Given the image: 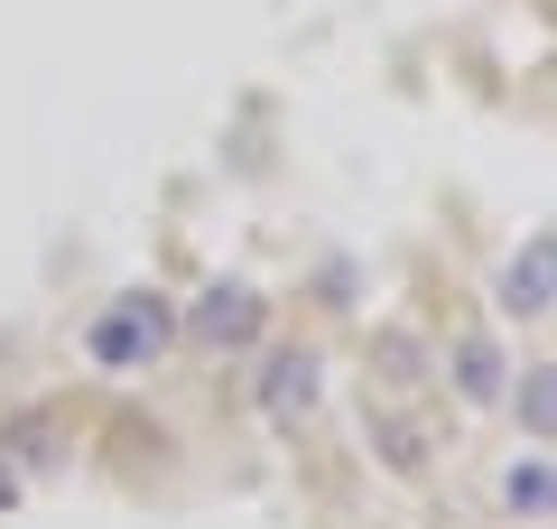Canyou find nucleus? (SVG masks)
Here are the masks:
<instances>
[{
	"label": "nucleus",
	"instance_id": "obj_1",
	"mask_svg": "<svg viewBox=\"0 0 557 529\" xmlns=\"http://www.w3.org/2000/svg\"><path fill=\"white\" fill-rule=\"evenodd\" d=\"M177 334V316H168V297L159 288H131V297H112V307L84 325V353H94L102 372H139L149 353Z\"/></svg>",
	"mask_w": 557,
	"mask_h": 529
},
{
	"label": "nucleus",
	"instance_id": "obj_2",
	"mask_svg": "<svg viewBox=\"0 0 557 529\" xmlns=\"http://www.w3.org/2000/svg\"><path fill=\"white\" fill-rule=\"evenodd\" d=\"M493 307L511 316V325H548V307H557V242H548V233H530L511 260H502Z\"/></svg>",
	"mask_w": 557,
	"mask_h": 529
},
{
	"label": "nucleus",
	"instance_id": "obj_3",
	"mask_svg": "<svg viewBox=\"0 0 557 529\" xmlns=\"http://www.w3.org/2000/svg\"><path fill=\"white\" fill-rule=\"evenodd\" d=\"M502 409L520 418V446L557 436V362H520V381H502Z\"/></svg>",
	"mask_w": 557,
	"mask_h": 529
},
{
	"label": "nucleus",
	"instance_id": "obj_4",
	"mask_svg": "<svg viewBox=\"0 0 557 529\" xmlns=\"http://www.w3.org/2000/svg\"><path fill=\"white\" fill-rule=\"evenodd\" d=\"M502 510H511V520H548L557 510V473H548V446H520L511 465H502Z\"/></svg>",
	"mask_w": 557,
	"mask_h": 529
},
{
	"label": "nucleus",
	"instance_id": "obj_5",
	"mask_svg": "<svg viewBox=\"0 0 557 529\" xmlns=\"http://www.w3.org/2000/svg\"><path fill=\"white\" fill-rule=\"evenodd\" d=\"M186 325H196L205 344H251V334H260V297L251 288H205Z\"/></svg>",
	"mask_w": 557,
	"mask_h": 529
},
{
	"label": "nucleus",
	"instance_id": "obj_6",
	"mask_svg": "<svg viewBox=\"0 0 557 529\" xmlns=\"http://www.w3.org/2000/svg\"><path fill=\"white\" fill-rule=\"evenodd\" d=\"M446 362H456V399H474V409H493V399H502V381H511V362H502V344H493V334H465V344L446 353Z\"/></svg>",
	"mask_w": 557,
	"mask_h": 529
},
{
	"label": "nucleus",
	"instance_id": "obj_7",
	"mask_svg": "<svg viewBox=\"0 0 557 529\" xmlns=\"http://www.w3.org/2000/svg\"><path fill=\"white\" fill-rule=\"evenodd\" d=\"M260 399H270V418H307L317 409V353H278L270 381H260Z\"/></svg>",
	"mask_w": 557,
	"mask_h": 529
}]
</instances>
